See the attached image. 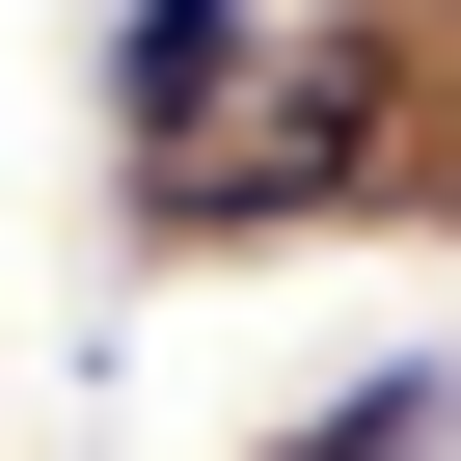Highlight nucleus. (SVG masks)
<instances>
[{"label":"nucleus","instance_id":"f03ea898","mask_svg":"<svg viewBox=\"0 0 461 461\" xmlns=\"http://www.w3.org/2000/svg\"><path fill=\"white\" fill-rule=\"evenodd\" d=\"M299 461H434V380H407V407H326Z\"/></svg>","mask_w":461,"mask_h":461},{"label":"nucleus","instance_id":"f257e3e1","mask_svg":"<svg viewBox=\"0 0 461 461\" xmlns=\"http://www.w3.org/2000/svg\"><path fill=\"white\" fill-rule=\"evenodd\" d=\"M217 82H245V0H136V28H109V109L136 136H190Z\"/></svg>","mask_w":461,"mask_h":461}]
</instances>
